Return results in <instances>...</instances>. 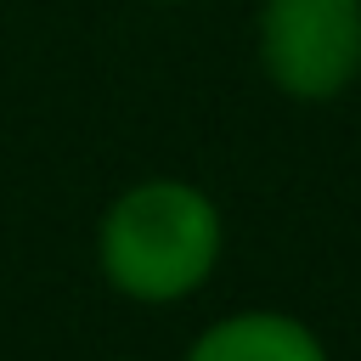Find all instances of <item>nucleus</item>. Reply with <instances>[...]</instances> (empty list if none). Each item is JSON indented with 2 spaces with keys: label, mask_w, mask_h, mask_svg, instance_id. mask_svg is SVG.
Segmentation results:
<instances>
[{
  "label": "nucleus",
  "mask_w": 361,
  "mask_h": 361,
  "mask_svg": "<svg viewBox=\"0 0 361 361\" xmlns=\"http://www.w3.org/2000/svg\"><path fill=\"white\" fill-rule=\"evenodd\" d=\"M254 51L288 102H333L361 79V0H259Z\"/></svg>",
  "instance_id": "2"
},
{
  "label": "nucleus",
  "mask_w": 361,
  "mask_h": 361,
  "mask_svg": "<svg viewBox=\"0 0 361 361\" xmlns=\"http://www.w3.org/2000/svg\"><path fill=\"white\" fill-rule=\"evenodd\" d=\"M158 6H180V0H158Z\"/></svg>",
  "instance_id": "4"
},
{
  "label": "nucleus",
  "mask_w": 361,
  "mask_h": 361,
  "mask_svg": "<svg viewBox=\"0 0 361 361\" xmlns=\"http://www.w3.org/2000/svg\"><path fill=\"white\" fill-rule=\"evenodd\" d=\"M186 361H327V350L288 310H237L203 327Z\"/></svg>",
  "instance_id": "3"
},
{
  "label": "nucleus",
  "mask_w": 361,
  "mask_h": 361,
  "mask_svg": "<svg viewBox=\"0 0 361 361\" xmlns=\"http://www.w3.org/2000/svg\"><path fill=\"white\" fill-rule=\"evenodd\" d=\"M226 248L220 209L203 186L158 175L118 192L96 226V259L102 276L141 305H175L197 293Z\"/></svg>",
  "instance_id": "1"
}]
</instances>
